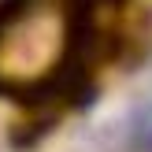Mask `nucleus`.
I'll use <instances>...</instances> for the list:
<instances>
[{"mask_svg": "<svg viewBox=\"0 0 152 152\" xmlns=\"http://www.w3.org/2000/svg\"><path fill=\"white\" fill-rule=\"evenodd\" d=\"M130 145L137 152H152V100L134 111V119H130Z\"/></svg>", "mask_w": 152, "mask_h": 152, "instance_id": "nucleus-1", "label": "nucleus"}, {"mask_svg": "<svg viewBox=\"0 0 152 152\" xmlns=\"http://www.w3.org/2000/svg\"><path fill=\"white\" fill-rule=\"evenodd\" d=\"M0 4H4V0H0Z\"/></svg>", "mask_w": 152, "mask_h": 152, "instance_id": "nucleus-2", "label": "nucleus"}]
</instances>
